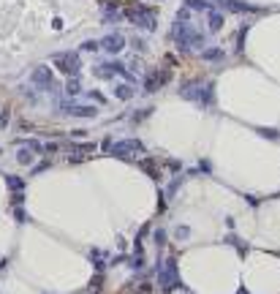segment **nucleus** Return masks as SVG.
I'll return each instance as SVG.
<instances>
[{"instance_id": "obj_5", "label": "nucleus", "mask_w": 280, "mask_h": 294, "mask_svg": "<svg viewBox=\"0 0 280 294\" xmlns=\"http://www.w3.org/2000/svg\"><path fill=\"white\" fill-rule=\"evenodd\" d=\"M123 44H125L123 38H106V41H103V47H109V52H117Z\"/></svg>"}, {"instance_id": "obj_1", "label": "nucleus", "mask_w": 280, "mask_h": 294, "mask_svg": "<svg viewBox=\"0 0 280 294\" xmlns=\"http://www.w3.org/2000/svg\"><path fill=\"white\" fill-rule=\"evenodd\" d=\"M128 14V19L131 22H136L139 28H144V30H155V8H147V6H133L125 11Z\"/></svg>"}, {"instance_id": "obj_3", "label": "nucleus", "mask_w": 280, "mask_h": 294, "mask_svg": "<svg viewBox=\"0 0 280 294\" xmlns=\"http://www.w3.org/2000/svg\"><path fill=\"white\" fill-rule=\"evenodd\" d=\"M133 150H142V144H139V142H128V144H120V147H117V156H128V153H133Z\"/></svg>"}, {"instance_id": "obj_6", "label": "nucleus", "mask_w": 280, "mask_h": 294, "mask_svg": "<svg viewBox=\"0 0 280 294\" xmlns=\"http://www.w3.org/2000/svg\"><path fill=\"white\" fill-rule=\"evenodd\" d=\"M117 96H120V98H131V96H133V87H128V85H125V87H117Z\"/></svg>"}, {"instance_id": "obj_2", "label": "nucleus", "mask_w": 280, "mask_h": 294, "mask_svg": "<svg viewBox=\"0 0 280 294\" xmlns=\"http://www.w3.org/2000/svg\"><path fill=\"white\" fill-rule=\"evenodd\" d=\"M166 76H169L166 71H152V74L144 79V90H147V93H155V90L166 82Z\"/></svg>"}, {"instance_id": "obj_4", "label": "nucleus", "mask_w": 280, "mask_h": 294, "mask_svg": "<svg viewBox=\"0 0 280 294\" xmlns=\"http://www.w3.org/2000/svg\"><path fill=\"white\" fill-rule=\"evenodd\" d=\"M207 22H210V30H220V25H223V17H220L218 11H210Z\"/></svg>"}]
</instances>
